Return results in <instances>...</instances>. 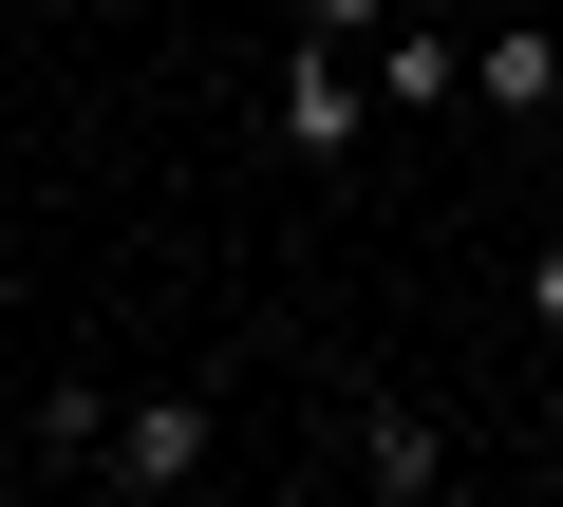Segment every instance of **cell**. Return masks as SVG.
<instances>
[{"instance_id": "8992f818", "label": "cell", "mask_w": 563, "mask_h": 507, "mask_svg": "<svg viewBox=\"0 0 563 507\" xmlns=\"http://www.w3.org/2000/svg\"><path fill=\"white\" fill-rule=\"evenodd\" d=\"M113 414H132V395H95V376H57V395H38V414H20V451H38V470H76V488H95V451H113Z\"/></svg>"}, {"instance_id": "3957f363", "label": "cell", "mask_w": 563, "mask_h": 507, "mask_svg": "<svg viewBox=\"0 0 563 507\" xmlns=\"http://www.w3.org/2000/svg\"><path fill=\"white\" fill-rule=\"evenodd\" d=\"M263 113H282L301 169H339V151H357V38H282V95H263Z\"/></svg>"}, {"instance_id": "ba28073f", "label": "cell", "mask_w": 563, "mask_h": 507, "mask_svg": "<svg viewBox=\"0 0 563 507\" xmlns=\"http://www.w3.org/2000/svg\"><path fill=\"white\" fill-rule=\"evenodd\" d=\"M526 339L563 357V244H526Z\"/></svg>"}, {"instance_id": "9c48e42d", "label": "cell", "mask_w": 563, "mask_h": 507, "mask_svg": "<svg viewBox=\"0 0 563 507\" xmlns=\"http://www.w3.org/2000/svg\"><path fill=\"white\" fill-rule=\"evenodd\" d=\"M432 20H488V0H432Z\"/></svg>"}, {"instance_id": "7a4b0ae2", "label": "cell", "mask_w": 563, "mask_h": 507, "mask_svg": "<svg viewBox=\"0 0 563 507\" xmlns=\"http://www.w3.org/2000/svg\"><path fill=\"white\" fill-rule=\"evenodd\" d=\"M339 470H357L376 507H432V488H451V432H432L413 395H357V414H339Z\"/></svg>"}, {"instance_id": "6da1fadb", "label": "cell", "mask_w": 563, "mask_h": 507, "mask_svg": "<svg viewBox=\"0 0 563 507\" xmlns=\"http://www.w3.org/2000/svg\"><path fill=\"white\" fill-rule=\"evenodd\" d=\"M207 470H225V414H207V395H132L113 451H95V488H132V507H169V488H207Z\"/></svg>"}, {"instance_id": "5b68a950", "label": "cell", "mask_w": 563, "mask_h": 507, "mask_svg": "<svg viewBox=\"0 0 563 507\" xmlns=\"http://www.w3.org/2000/svg\"><path fill=\"white\" fill-rule=\"evenodd\" d=\"M470 95L544 132V113H563V38H544V20H488V38H470Z\"/></svg>"}, {"instance_id": "277c9868", "label": "cell", "mask_w": 563, "mask_h": 507, "mask_svg": "<svg viewBox=\"0 0 563 507\" xmlns=\"http://www.w3.org/2000/svg\"><path fill=\"white\" fill-rule=\"evenodd\" d=\"M376 95H395V113H451V95H470V20H432V0L376 20Z\"/></svg>"}, {"instance_id": "52a82bcc", "label": "cell", "mask_w": 563, "mask_h": 507, "mask_svg": "<svg viewBox=\"0 0 563 507\" xmlns=\"http://www.w3.org/2000/svg\"><path fill=\"white\" fill-rule=\"evenodd\" d=\"M376 20H413V0H301V38H357V57H376Z\"/></svg>"}]
</instances>
